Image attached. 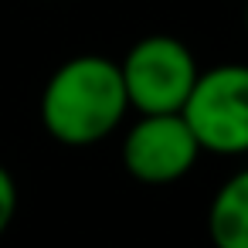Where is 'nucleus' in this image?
Listing matches in <instances>:
<instances>
[{
	"mask_svg": "<svg viewBox=\"0 0 248 248\" xmlns=\"http://www.w3.org/2000/svg\"><path fill=\"white\" fill-rule=\"evenodd\" d=\"M129 112L119 65L106 55H75L62 62L38 99L45 133L72 150L109 140Z\"/></svg>",
	"mask_w": 248,
	"mask_h": 248,
	"instance_id": "1",
	"label": "nucleus"
},
{
	"mask_svg": "<svg viewBox=\"0 0 248 248\" xmlns=\"http://www.w3.org/2000/svg\"><path fill=\"white\" fill-rule=\"evenodd\" d=\"M187 129L201 153L245 156L248 153V65L224 62L201 68L184 109Z\"/></svg>",
	"mask_w": 248,
	"mask_h": 248,
	"instance_id": "2",
	"label": "nucleus"
},
{
	"mask_svg": "<svg viewBox=\"0 0 248 248\" xmlns=\"http://www.w3.org/2000/svg\"><path fill=\"white\" fill-rule=\"evenodd\" d=\"M116 65L123 75L126 102L140 116L180 112L197 75H201L194 51L173 34L140 38Z\"/></svg>",
	"mask_w": 248,
	"mask_h": 248,
	"instance_id": "3",
	"label": "nucleus"
},
{
	"mask_svg": "<svg viewBox=\"0 0 248 248\" xmlns=\"http://www.w3.org/2000/svg\"><path fill=\"white\" fill-rule=\"evenodd\" d=\"M201 160V146L180 112L140 116L123 136V167L146 187L184 180Z\"/></svg>",
	"mask_w": 248,
	"mask_h": 248,
	"instance_id": "4",
	"label": "nucleus"
},
{
	"mask_svg": "<svg viewBox=\"0 0 248 248\" xmlns=\"http://www.w3.org/2000/svg\"><path fill=\"white\" fill-rule=\"evenodd\" d=\"M207 238L214 248H248V167L234 170L207 204Z\"/></svg>",
	"mask_w": 248,
	"mask_h": 248,
	"instance_id": "5",
	"label": "nucleus"
},
{
	"mask_svg": "<svg viewBox=\"0 0 248 248\" xmlns=\"http://www.w3.org/2000/svg\"><path fill=\"white\" fill-rule=\"evenodd\" d=\"M14 217H17V180L0 163V234L14 224Z\"/></svg>",
	"mask_w": 248,
	"mask_h": 248,
	"instance_id": "6",
	"label": "nucleus"
},
{
	"mask_svg": "<svg viewBox=\"0 0 248 248\" xmlns=\"http://www.w3.org/2000/svg\"><path fill=\"white\" fill-rule=\"evenodd\" d=\"M245 34H248V0H245Z\"/></svg>",
	"mask_w": 248,
	"mask_h": 248,
	"instance_id": "7",
	"label": "nucleus"
}]
</instances>
